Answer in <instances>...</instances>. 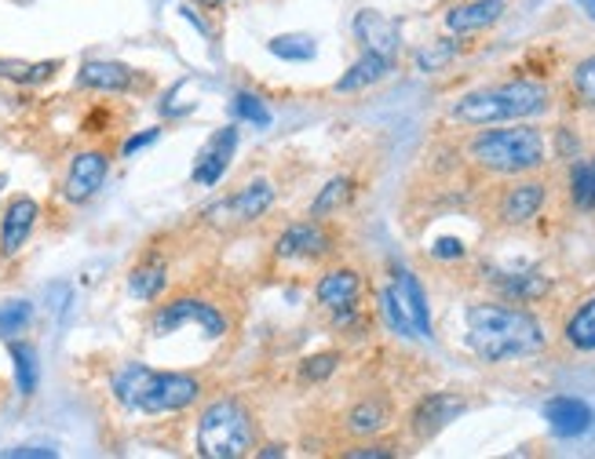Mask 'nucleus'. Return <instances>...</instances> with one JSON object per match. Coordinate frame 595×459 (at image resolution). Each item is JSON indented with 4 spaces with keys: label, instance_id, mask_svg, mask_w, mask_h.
<instances>
[{
    "label": "nucleus",
    "instance_id": "obj_1",
    "mask_svg": "<svg viewBox=\"0 0 595 459\" xmlns=\"http://www.w3.org/2000/svg\"><path fill=\"white\" fill-rule=\"evenodd\" d=\"M464 328H468V346L486 365H504V361L529 357L545 346L540 321L523 306L504 303H471L464 310Z\"/></svg>",
    "mask_w": 595,
    "mask_h": 459
},
{
    "label": "nucleus",
    "instance_id": "obj_2",
    "mask_svg": "<svg viewBox=\"0 0 595 459\" xmlns=\"http://www.w3.org/2000/svg\"><path fill=\"white\" fill-rule=\"evenodd\" d=\"M110 390L114 401L125 412L172 415V412H187L201 398V379L190 376V372H161L139 365V361H128V365L114 372Z\"/></svg>",
    "mask_w": 595,
    "mask_h": 459
},
{
    "label": "nucleus",
    "instance_id": "obj_3",
    "mask_svg": "<svg viewBox=\"0 0 595 459\" xmlns=\"http://www.w3.org/2000/svg\"><path fill=\"white\" fill-rule=\"evenodd\" d=\"M548 109V87L540 81H504L482 92H468L453 103L450 117L468 128H490L501 120H526Z\"/></svg>",
    "mask_w": 595,
    "mask_h": 459
},
{
    "label": "nucleus",
    "instance_id": "obj_4",
    "mask_svg": "<svg viewBox=\"0 0 595 459\" xmlns=\"http://www.w3.org/2000/svg\"><path fill=\"white\" fill-rule=\"evenodd\" d=\"M471 161L490 175H529L545 168L548 146L537 128H486L471 139Z\"/></svg>",
    "mask_w": 595,
    "mask_h": 459
},
{
    "label": "nucleus",
    "instance_id": "obj_5",
    "mask_svg": "<svg viewBox=\"0 0 595 459\" xmlns=\"http://www.w3.org/2000/svg\"><path fill=\"white\" fill-rule=\"evenodd\" d=\"M256 445L253 412L237 398H215L198 415V452L205 459H237Z\"/></svg>",
    "mask_w": 595,
    "mask_h": 459
},
{
    "label": "nucleus",
    "instance_id": "obj_6",
    "mask_svg": "<svg viewBox=\"0 0 595 459\" xmlns=\"http://www.w3.org/2000/svg\"><path fill=\"white\" fill-rule=\"evenodd\" d=\"M381 314L387 328L402 339H431V310L420 281L409 270H395L392 284L381 292Z\"/></svg>",
    "mask_w": 595,
    "mask_h": 459
},
{
    "label": "nucleus",
    "instance_id": "obj_7",
    "mask_svg": "<svg viewBox=\"0 0 595 459\" xmlns=\"http://www.w3.org/2000/svg\"><path fill=\"white\" fill-rule=\"evenodd\" d=\"M183 325H198L209 339H223L226 328H231L220 306L205 303V299H198V295H176V299L165 303L154 314V321H150V332H154V336H172Z\"/></svg>",
    "mask_w": 595,
    "mask_h": 459
},
{
    "label": "nucleus",
    "instance_id": "obj_8",
    "mask_svg": "<svg viewBox=\"0 0 595 459\" xmlns=\"http://www.w3.org/2000/svg\"><path fill=\"white\" fill-rule=\"evenodd\" d=\"M270 204H275V186H270L267 179H253V183H245L237 193L226 197V201L212 204L209 215L220 219V223H226V226H245V223H256L259 215H267Z\"/></svg>",
    "mask_w": 595,
    "mask_h": 459
},
{
    "label": "nucleus",
    "instance_id": "obj_9",
    "mask_svg": "<svg viewBox=\"0 0 595 459\" xmlns=\"http://www.w3.org/2000/svg\"><path fill=\"white\" fill-rule=\"evenodd\" d=\"M106 175H110V157H106L103 150H81L78 157L70 161L67 179H62V197H67L70 204L92 201V197L103 190Z\"/></svg>",
    "mask_w": 595,
    "mask_h": 459
},
{
    "label": "nucleus",
    "instance_id": "obj_10",
    "mask_svg": "<svg viewBox=\"0 0 595 459\" xmlns=\"http://www.w3.org/2000/svg\"><path fill=\"white\" fill-rule=\"evenodd\" d=\"M332 251V234L322 226V219L311 223H292L289 229H281L275 240V256L278 259H322Z\"/></svg>",
    "mask_w": 595,
    "mask_h": 459
},
{
    "label": "nucleus",
    "instance_id": "obj_11",
    "mask_svg": "<svg viewBox=\"0 0 595 459\" xmlns=\"http://www.w3.org/2000/svg\"><path fill=\"white\" fill-rule=\"evenodd\" d=\"M234 150H237V128H220L212 131L209 142L198 150V157H194V168H190V179L198 186H215L226 175L234 161Z\"/></svg>",
    "mask_w": 595,
    "mask_h": 459
},
{
    "label": "nucleus",
    "instance_id": "obj_12",
    "mask_svg": "<svg viewBox=\"0 0 595 459\" xmlns=\"http://www.w3.org/2000/svg\"><path fill=\"white\" fill-rule=\"evenodd\" d=\"M464 412H468V401L457 398V393L439 390V393H428V398L417 401L413 415H409V426H413V434L420 437V442H428V437L446 431V426Z\"/></svg>",
    "mask_w": 595,
    "mask_h": 459
},
{
    "label": "nucleus",
    "instance_id": "obj_13",
    "mask_svg": "<svg viewBox=\"0 0 595 459\" xmlns=\"http://www.w3.org/2000/svg\"><path fill=\"white\" fill-rule=\"evenodd\" d=\"M37 215H40V204L34 201V197L19 193V197L8 201L4 219H0V256L15 259L19 251H23V245L37 226Z\"/></svg>",
    "mask_w": 595,
    "mask_h": 459
},
{
    "label": "nucleus",
    "instance_id": "obj_14",
    "mask_svg": "<svg viewBox=\"0 0 595 459\" xmlns=\"http://www.w3.org/2000/svg\"><path fill=\"white\" fill-rule=\"evenodd\" d=\"M548 201V186L540 179H523V183H512L508 190L501 193V223L504 226H526L529 219L540 215V208Z\"/></svg>",
    "mask_w": 595,
    "mask_h": 459
},
{
    "label": "nucleus",
    "instance_id": "obj_15",
    "mask_svg": "<svg viewBox=\"0 0 595 459\" xmlns=\"http://www.w3.org/2000/svg\"><path fill=\"white\" fill-rule=\"evenodd\" d=\"M78 87H89V92H106V95H121L136 87V70L125 62L114 59H89L78 70Z\"/></svg>",
    "mask_w": 595,
    "mask_h": 459
},
{
    "label": "nucleus",
    "instance_id": "obj_16",
    "mask_svg": "<svg viewBox=\"0 0 595 459\" xmlns=\"http://www.w3.org/2000/svg\"><path fill=\"white\" fill-rule=\"evenodd\" d=\"M354 37L365 44V51H381L387 59H395V51L402 48V33H398V22L387 19L384 11H359L354 15Z\"/></svg>",
    "mask_w": 595,
    "mask_h": 459
},
{
    "label": "nucleus",
    "instance_id": "obj_17",
    "mask_svg": "<svg viewBox=\"0 0 595 459\" xmlns=\"http://www.w3.org/2000/svg\"><path fill=\"white\" fill-rule=\"evenodd\" d=\"M315 295H318V303L326 306V310H332V314L354 310V303H359V295H362V278H359V270L337 267V270L322 273V281H318Z\"/></svg>",
    "mask_w": 595,
    "mask_h": 459
},
{
    "label": "nucleus",
    "instance_id": "obj_18",
    "mask_svg": "<svg viewBox=\"0 0 595 459\" xmlns=\"http://www.w3.org/2000/svg\"><path fill=\"white\" fill-rule=\"evenodd\" d=\"M545 420L556 437H581L592 431V409L581 398H570V393H559L545 404Z\"/></svg>",
    "mask_w": 595,
    "mask_h": 459
},
{
    "label": "nucleus",
    "instance_id": "obj_19",
    "mask_svg": "<svg viewBox=\"0 0 595 459\" xmlns=\"http://www.w3.org/2000/svg\"><path fill=\"white\" fill-rule=\"evenodd\" d=\"M508 0H471V4H457L446 11V26L453 33H479L486 26H493L504 15Z\"/></svg>",
    "mask_w": 595,
    "mask_h": 459
},
{
    "label": "nucleus",
    "instance_id": "obj_20",
    "mask_svg": "<svg viewBox=\"0 0 595 459\" xmlns=\"http://www.w3.org/2000/svg\"><path fill=\"white\" fill-rule=\"evenodd\" d=\"M387 73H392V59L381 55V51H365L362 59L354 62L351 70L337 81V92H343V95H348V92H362V87L384 81Z\"/></svg>",
    "mask_w": 595,
    "mask_h": 459
},
{
    "label": "nucleus",
    "instance_id": "obj_21",
    "mask_svg": "<svg viewBox=\"0 0 595 459\" xmlns=\"http://www.w3.org/2000/svg\"><path fill=\"white\" fill-rule=\"evenodd\" d=\"M8 354H12V365H15V387L23 398H34L37 387H40V357H37V346L26 343V339H12L8 343Z\"/></svg>",
    "mask_w": 595,
    "mask_h": 459
},
{
    "label": "nucleus",
    "instance_id": "obj_22",
    "mask_svg": "<svg viewBox=\"0 0 595 459\" xmlns=\"http://www.w3.org/2000/svg\"><path fill=\"white\" fill-rule=\"evenodd\" d=\"M168 284V267L161 259H147L139 262V267L128 273V295H136V299L143 303H154L161 292H165Z\"/></svg>",
    "mask_w": 595,
    "mask_h": 459
},
{
    "label": "nucleus",
    "instance_id": "obj_23",
    "mask_svg": "<svg viewBox=\"0 0 595 459\" xmlns=\"http://www.w3.org/2000/svg\"><path fill=\"white\" fill-rule=\"evenodd\" d=\"M567 343L573 350H584V354H592V350H595V295H592V299H584L578 310L570 314Z\"/></svg>",
    "mask_w": 595,
    "mask_h": 459
},
{
    "label": "nucleus",
    "instance_id": "obj_24",
    "mask_svg": "<svg viewBox=\"0 0 595 459\" xmlns=\"http://www.w3.org/2000/svg\"><path fill=\"white\" fill-rule=\"evenodd\" d=\"M343 426H348V434H354V437H365V434L384 431V426H387V404L376 401V398L359 401L348 412V423H343Z\"/></svg>",
    "mask_w": 595,
    "mask_h": 459
},
{
    "label": "nucleus",
    "instance_id": "obj_25",
    "mask_svg": "<svg viewBox=\"0 0 595 459\" xmlns=\"http://www.w3.org/2000/svg\"><path fill=\"white\" fill-rule=\"evenodd\" d=\"M267 51L285 62H311L318 55V44L311 33H281V37L267 40Z\"/></svg>",
    "mask_w": 595,
    "mask_h": 459
},
{
    "label": "nucleus",
    "instance_id": "obj_26",
    "mask_svg": "<svg viewBox=\"0 0 595 459\" xmlns=\"http://www.w3.org/2000/svg\"><path fill=\"white\" fill-rule=\"evenodd\" d=\"M497 284L515 303H534L548 292V281L540 273H508V278H497Z\"/></svg>",
    "mask_w": 595,
    "mask_h": 459
},
{
    "label": "nucleus",
    "instance_id": "obj_27",
    "mask_svg": "<svg viewBox=\"0 0 595 459\" xmlns=\"http://www.w3.org/2000/svg\"><path fill=\"white\" fill-rule=\"evenodd\" d=\"M351 197V179L348 175H340V179H329L326 186H322V193L311 201V219H326L332 212H340L343 204H348Z\"/></svg>",
    "mask_w": 595,
    "mask_h": 459
},
{
    "label": "nucleus",
    "instance_id": "obj_28",
    "mask_svg": "<svg viewBox=\"0 0 595 459\" xmlns=\"http://www.w3.org/2000/svg\"><path fill=\"white\" fill-rule=\"evenodd\" d=\"M34 321V303L30 299H4L0 303V339H15Z\"/></svg>",
    "mask_w": 595,
    "mask_h": 459
},
{
    "label": "nucleus",
    "instance_id": "obj_29",
    "mask_svg": "<svg viewBox=\"0 0 595 459\" xmlns=\"http://www.w3.org/2000/svg\"><path fill=\"white\" fill-rule=\"evenodd\" d=\"M570 197L578 208H595V157L578 161L570 168Z\"/></svg>",
    "mask_w": 595,
    "mask_h": 459
},
{
    "label": "nucleus",
    "instance_id": "obj_30",
    "mask_svg": "<svg viewBox=\"0 0 595 459\" xmlns=\"http://www.w3.org/2000/svg\"><path fill=\"white\" fill-rule=\"evenodd\" d=\"M457 51H460V44L457 40H431L428 48H420L417 51V70L420 73H439V70H446V66L457 59Z\"/></svg>",
    "mask_w": 595,
    "mask_h": 459
},
{
    "label": "nucleus",
    "instance_id": "obj_31",
    "mask_svg": "<svg viewBox=\"0 0 595 459\" xmlns=\"http://www.w3.org/2000/svg\"><path fill=\"white\" fill-rule=\"evenodd\" d=\"M59 70V62H15L0 59V76H12L19 84H40Z\"/></svg>",
    "mask_w": 595,
    "mask_h": 459
},
{
    "label": "nucleus",
    "instance_id": "obj_32",
    "mask_svg": "<svg viewBox=\"0 0 595 459\" xmlns=\"http://www.w3.org/2000/svg\"><path fill=\"white\" fill-rule=\"evenodd\" d=\"M234 117L253 128H270V109L256 92H237L234 95Z\"/></svg>",
    "mask_w": 595,
    "mask_h": 459
},
{
    "label": "nucleus",
    "instance_id": "obj_33",
    "mask_svg": "<svg viewBox=\"0 0 595 459\" xmlns=\"http://www.w3.org/2000/svg\"><path fill=\"white\" fill-rule=\"evenodd\" d=\"M573 92H578V98L584 106L595 109V55H592V59L578 62V70H573Z\"/></svg>",
    "mask_w": 595,
    "mask_h": 459
},
{
    "label": "nucleus",
    "instance_id": "obj_34",
    "mask_svg": "<svg viewBox=\"0 0 595 459\" xmlns=\"http://www.w3.org/2000/svg\"><path fill=\"white\" fill-rule=\"evenodd\" d=\"M337 354H315V357H307L304 365H300V376H304L307 382H322V379H329L332 372H337Z\"/></svg>",
    "mask_w": 595,
    "mask_h": 459
},
{
    "label": "nucleus",
    "instance_id": "obj_35",
    "mask_svg": "<svg viewBox=\"0 0 595 459\" xmlns=\"http://www.w3.org/2000/svg\"><path fill=\"white\" fill-rule=\"evenodd\" d=\"M161 139V128H147V131H139V136L132 139H125V146H121V157H136L139 150H147V146H154V142Z\"/></svg>",
    "mask_w": 595,
    "mask_h": 459
},
{
    "label": "nucleus",
    "instance_id": "obj_36",
    "mask_svg": "<svg viewBox=\"0 0 595 459\" xmlns=\"http://www.w3.org/2000/svg\"><path fill=\"white\" fill-rule=\"evenodd\" d=\"M431 256H435V259H460L464 245H460L457 237H439L435 245H431Z\"/></svg>",
    "mask_w": 595,
    "mask_h": 459
},
{
    "label": "nucleus",
    "instance_id": "obj_37",
    "mask_svg": "<svg viewBox=\"0 0 595 459\" xmlns=\"http://www.w3.org/2000/svg\"><path fill=\"white\" fill-rule=\"evenodd\" d=\"M392 456L395 452L384 445H362V448H348V452H343V459H392Z\"/></svg>",
    "mask_w": 595,
    "mask_h": 459
},
{
    "label": "nucleus",
    "instance_id": "obj_38",
    "mask_svg": "<svg viewBox=\"0 0 595 459\" xmlns=\"http://www.w3.org/2000/svg\"><path fill=\"white\" fill-rule=\"evenodd\" d=\"M0 456H56V448H40V445H23V448H8V452Z\"/></svg>",
    "mask_w": 595,
    "mask_h": 459
},
{
    "label": "nucleus",
    "instance_id": "obj_39",
    "mask_svg": "<svg viewBox=\"0 0 595 459\" xmlns=\"http://www.w3.org/2000/svg\"><path fill=\"white\" fill-rule=\"evenodd\" d=\"M259 456H264V459H275V456H285V445H267V448H259Z\"/></svg>",
    "mask_w": 595,
    "mask_h": 459
},
{
    "label": "nucleus",
    "instance_id": "obj_40",
    "mask_svg": "<svg viewBox=\"0 0 595 459\" xmlns=\"http://www.w3.org/2000/svg\"><path fill=\"white\" fill-rule=\"evenodd\" d=\"M578 8H581L584 15H588V19L595 22V0H578Z\"/></svg>",
    "mask_w": 595,
    "mask_h": 459
},
{
    "label": "nucleus",
    "instance_id": "obj_41",
    "mask_svg": "<svg viewBox=\"0 0 595 459\" xmlns=\"http://www.w3.org/2000/svg\"><path fill=\"white\" fill-rule=\"evenodd\" d=\"M198 4H201V8H223L226 0H198Z\"/></svg>",
    "mask_w": 595,
    "mask_h": 459
}]
</instances>
